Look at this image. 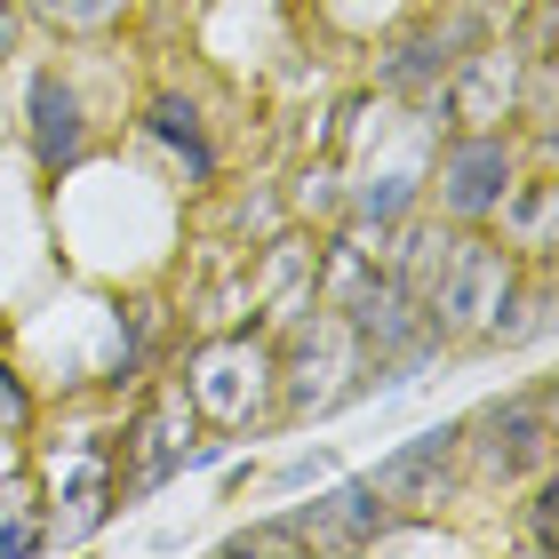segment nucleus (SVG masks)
<instances>
[{
  "label": "nucleus",
  "mask_w": 559,
  "mask_h": 559,
  "mask_svg": "<svg viewBox=\"0 0 559 559\" xmlns=\"http://www.w3.org/2000/svg\"><path fill=\"white\" fill-rule=\"evenodd\" d=\"M520 296V248L488 233V224H455L440 272H431L424 288V320L440 344H488L496 312Z\"/></svg>",
  "instance_id": "nucleus-1"
},
{
  "label": "nucleus",
  "mask_w": 559,
  "mask_h": 559,
  "mask_svg": "<svg viewBox=\"0 0 559 559\" xmlns=\"http://www.w3.org/2000/svg\"><path fill=\"white\" fill-rule=\"evenodd\" d=\"M455 448H464V472L496 479H544L551 455H559V431H551V384H520V392H496L479 400L472 416H455Z\"/></svg>",
  "instance_id": "nucleus-2"
},
{
  "label": "nucleus",
  "mask_w": 559,
  "mask_h": 559,
  "mask_svg": "<svg viewBox=\"0 0 559 559\" xmlns=\"http://www.w3.org/2000/svg\"><path fill=\"white\" fill-rule=\"evenodd\" d=\"M352 400H368V352L360 336L344 328V312H312L296 320L288 352H280V416H328V408H352Z\"/></svg>",
  "instance_id": "nucleus-3"
},
{
  "label": "nucleus",
  "mask_w": 559,
  "mask_h": 559,
  "mask_svg": "<svg viewBox=\"0 0 559 559\" xmlns=\"http://www.w3.org/2000/svg\"><path fill=\"white\" fill-rule=\"evenodd\" d=\"M185 400H192V416H209L224 431H248V424H264L272 416V400H280V352L272 336H209L185 360Z\"/></svg>",
  "instance_id": "nucleus-4"
},
{
  "label": "nucleus",
  "mask_w": 559,
  "mask_h": 559,
  "mask_svg": "<svg viewBox=\"0 0 559 559\" xmlns=\"http://www.w3.org/2000/svg\"><path fill=\"white\" fill-rule=\"evenodd\" d=\"M520 129H455L440 144V160L424 168L431 185V216L448 224H496V209L520 185Z\"/></svg>",
  "instance_id": "nucleus-5"
},
{
  "label": "nucleus",
  "mask_w": 559,
  "mask_h": 559,
  "mask_svg": "<svg viewBox=\"0 0 559 559\" xmlns=\"http://www.w3.org/2000/svg\"><path fill=\"white\" fill-rule=\"evenodd\" d=\"M120 503V455L81 431V440H57L48 448V544H81L112 520Z\"/></svg>",
  "instance_id": "nucleus-6"
},
{
  "label": "nucleus",
  "mask_w": 559,
  "mask_h": 559,
  "mask_svg": "<svg viewBox=\"0 0 559 559\" xmlns=\"http://www.w3.org/2000/svg\"><path fill=\"white\" fill-rule=\"evenodd\" d=\"M520 72H527V57L503 40V24H496L488 40H472L464 57L448 64L431 112L455 120V129H512V112H520Z\"/></svg>",
  "instance_id": "nucleus-7"
},
{
  "label": "nucleus",
  "mask_w": 559,
  "mask_h": 559,
  "mask_svg": "<svg viewBox=\"0 0 559 559\" xmlns=\"http://www.w3.org/2000/svg\"><path fill=\"white\" fill-rule=\"evenodd\" d=\"M368 479H376V496H384L392 512L431 520L455 488H464V448H455V424H431V431H416V440H400Z\"/></svg>",
  "instance_id": "nucleus-8"
},
{
  "label": "nucleus",
  "mask_w": 559,
  "mask_h": 559,
  "mask_svg": "<svg viewBox=\"0 0 559 559\" xmlns=\"http://www.w3.org/2000/svg\"><path fill=\"white\" fill-rule=\"evenodd\" d=\"M296 536L304 551H376L392 544V503L376 496V479H336L320 503H296Z\"/></svg>",
  "instance_id": "nucleus-9"
},
{
  "label": "nucleus",
  "mask_w": 559,
  "mask_h": 559,
  "mask_svg": "<svg viewBox=\"0 0 559 559\" xmlns=\"http://www.w3.org/2000/svg\"><path fill=\"white\" fill-rule=\"evenodd\" d=\"M192 400H185V384H168L160 400H152V408L129 424V472H120V496H144V488H160L168 472H185L192 464Z\"/></svg>",
  "instance_id": "nucleus-10"
},
{
  "label": "nucleus",
  "mask_w": 559,
  "mask_h": 559,
  "mask_svg": "<svg viewBox=\"0 0 559 559\" xmlns=\"http://www.w3.org/2000/svg\"><path fill=\"white\" fill-rule=\"evenodd\" d=\"M24 136H33V160L48 176H64L88 152V112H81V88L64 72H33V88H24Z\"/></svg>",
  "instance_id": "nucleus-11"
},
{
  "label": "nucleus",
  "mask_w": 559,
  "mask_h": 559,
  "mask_svg": "<svg viewBox=\"0 0 559 559\" xmlns=\"http://www.w3.org/2000/svg\"><path fill=\"white\" fill-rule=\"evenodd\" d=\"M551 209H559V185H551V168H536V176L512 185V200L496 209V224H503V240H512L520 257H551Z\"/></svg>",
  "instance_id": "nucleus-12"
},
{
  "label": "nucleus",
  "mask_w": 559,
  "mask_h": 559,
  "mask_svg": "<svg viewBox=\"0 0 559 559\" xmlns=\"http://www.w3.org/2000/svg\"><path fill=\"white\" fill-rule=\"evenodd\" d=\"M24 16H40L48 33H72V40H105V33H120L129 24V9L136 0H16Z\"/></svg>",
  "instance_id": "nucleus-13"
},
{
  "label": "nucleus",
  "mask_w": 559,
  "mask_h": 559,
  "mask_svg": "<svg viewBox=\"0 0 559 559\" xmlns=\"http://www.w3.org/2000/svg\"><path fill=\"white\" fill-rule=\"evenodd\" d=\"M144 129L160 136V144L185 152V168L200 176V185L216 176V152H209V136H200V112L185 105V96H152V105H144Z\"/></svg>",
  "instance_id": "nucleus-14"
},
{
  "label": "nucleus",
  "mask_w": 559,
  "mask_h": 559,
  "mask_svg": "<svg viewBox=\"0 0 559 559\" xmlns=\"http://www.w3.org/2000/svg\"><path fill=\"white\" fill-rule=\"evenodd\" d=\"M224 551H280V559H296L304 536H296V520H257V527H240V536H224Z\"/></svg>",
  "instance_id": "nucleus-15"
},
{
  "label": "nucleus",
  "mask_w": 559,
  "mask_h": 559,
  "mask_svg": "<svg viewBox=\"0 0 559 559\" xmlns=\"http://www.w3.org/2000/svg\"><path fill=\"white\" fill-rule=\"evenodd\" d=\"M527 544L536 551H559V479L544 472V488L527 496Z\"/></svg>",
  "instance_id": "nucleus-16"
},
{
  "label": "nucleus",
  "mask_w": 559,
  "mask_h": 559,
  "mask_svg": "<svg viewBox=\"0 0 559 559\" xmlns=\"http://www.w3.org/2000/svg\"><path fill=\"white\" fill-rule=\"evenodd\" d=\"M24 551H48V527H33V520H0V559H24Z\"/></svg>",
  "instance_id": "nucleus-17"
},
{
  "label": "nucleus",
  "mask_w": 559,
  "mask_h": 559,
  "mask_svg": "<svg viewBox=\"0 0 559 559\" xmlns=\"http://www.w3.org/2000/svg\"><path fill=\"white\" fill-rule=\"evenodd\" d=\"M16 48H24V9H16V0H0V64H9Z\"/></svg>",
  "instance_id": "nucleus-18"
},
{
  "label": "nucleus",
  "mask_w": 559,
  "mask_h": 559,
  "mask_svg": "<svg viewBox=\"0 0 559 559\" xmlns=\"http://www.w3.org/2000/svg\"><path fill=\"white\" fill-rule=\"evenodd\" d=\"M464 9H488V16H503V9H512V0H464Z\"/></svg>",
  "instance_id": "nucleus-19"
}]
</instances>
